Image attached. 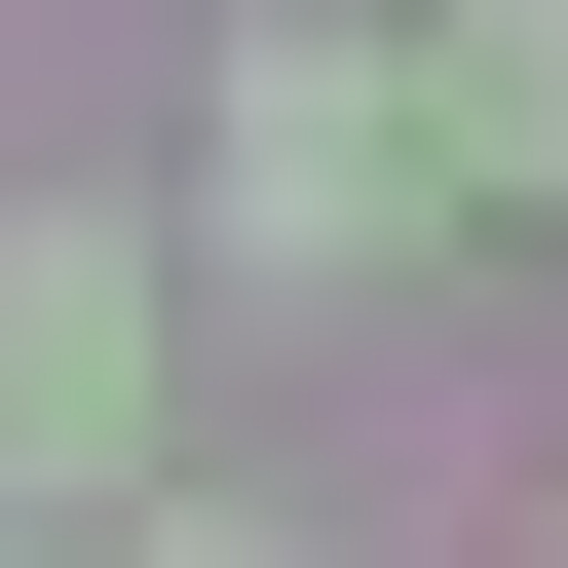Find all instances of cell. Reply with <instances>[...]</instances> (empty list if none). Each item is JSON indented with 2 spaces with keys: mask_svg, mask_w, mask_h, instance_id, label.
I'll use <instances>...</instances> for the list:
<instances>
[{
  "mask_svg": "<svg viewBox=\"0 0 568 568\" xmlns=\"http://www.w3.org/2000/svg\"><path fill=\"white\" fill-rule=\"evenodd\" d=\"M379 227H455V114L265 0V39H227V265H379Z\"/></svg>",
  "mask_w": 568,
  "mask_h": 568,
  "instance_id": "6da1fadb",
  "label": "cell"
},
{
  "mask_svg": "<svg viewBox=\"0 0 568 568\" xmlns=\"http://www.w3.org/2000/svg\"><path fill=\"white\" fill-rule=\"evenodd\" d=\"M152 493V227H0V530Z\"/></svg>",
  "mask_w": 568,
  "mask_h": 568,
  "instance_id": "7a4b0ae2",
  "label": "cell"
},
{
  "mask_svg": "<svg viewBox=\"0 0 568 568\" xmlns=\"http://www.w3.org/2000/svg\"><path fill=\"white\" fill-rule=\"evenodd\" d=\"M417 114H455V227H568V0H455Z\"/></svg>",
  "mask_w": 568,
  "mask_h": 568,
  "instance_id": "3957f363",
  "label": "cell"
},
{
  "mask_svg": "<svg viewBox=\"0 0 568 568\" xmlns=\"http://www.w3.org/2000/svg\"><path fill=\"white\" fill-rule=\"evenodd\" d=\"M152 568H304V530H152Z\"/></svg>",
  "mask_w": 568,
  "mask_h": 568,
  "instance_id": "277c9868",
  "label": "cell"
}]
</instances>
